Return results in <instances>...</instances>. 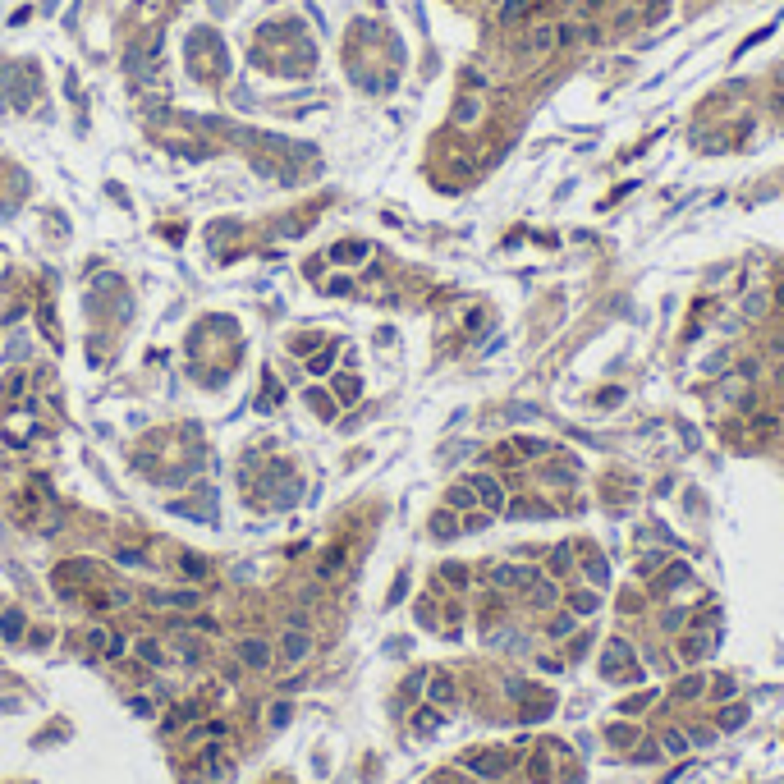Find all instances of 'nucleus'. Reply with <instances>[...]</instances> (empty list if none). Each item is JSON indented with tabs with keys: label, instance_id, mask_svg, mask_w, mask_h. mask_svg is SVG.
I'll return each instance as SVG.
<instances>
[{
	"label": "nucleus",
	"instance_id": "1",
	"mask_svg": "<svg viewBox=\"0 0 784 784\" xmlns=\"http://www.w3.org/2000/svg\"><path fill=\"white\" fill-rule=\"evenodd\" d=\"M472 491H477V505L487 509V514H505L509 496H505V482H500L496 472H477V477H472Z\"/></svg>",
	"mask_w": 784,
	"mask_h": 784
},
{
	"label": "nucleus",
	"instance_id": "2",
	"mask_svg": "<svg viewBox=\"0 0 784 784\" xmlns=\"http://www.w3.org/2000/svg\"><path fill=\"white\" fill-rule=\"evenodd\" d=\"M463 766H468L477 780H500L509 771V757L496 752V748H482V752H463Z\"/></svg>",
	"mask_w": 784,
	"mask_h": 784
},
{
	"label": "nucleus",
	"instance_id": "3",
	"mask_svg": "<svg viewBox=\"0 0 784 784\" xmlns=\"http://www.w3.org/2000/svg\"><path fill=\"white\" fill-rule=\"evenodd\" d=\"M633 665V647L624 637H606V652H601V674L606 679H619V670Z\"/></svg>",
	"mask_w": 784,
	"mask_h": 784
},
{
	"label": "nucleus",
	"instance_id": "4",
	"mask_svg": "<svg viewBox=\"0 0 784 784\" xmlns=\"http://www.w3.org/2000/svg\"><path fill=\"white\" fill-rule=\"evenodd\" d=\"M239 661L248 665V670H271V647L261 642V637H239Z\"/></svg>",
	"mask_w": 784,
	"mask_h": 784
},
{
	"label": "nucleus",
	"instance_id": "5",
	"mask_svg": "<svg viewBox=\"0 0 784 784\" xmlns=\"http://www.w3.org/2000/svg\"><path fill=\"white\" fill-rule=\"evenodd\" d=\"M427 697H431V706H450L454 697H459V683H454V674H450V670H436L431 679H427Z\"/></svg>",
	"mask_w": 784,
	"mask_h": 784
},
{
	"label": "nucleus",
	"instance_id": "6",
	"mask_svg": "<svg viewBox=\"0 0 784 784\" xmlns=\"http://www.w3.org/2000/svg\"><path fill=\"white\" fill-rule=\"evenodd\" d=\"M555 46H559V23H532V33H528V51L546 55V51H555Z\"/></svg>",
	"mask_w": 784,
	"mask_h": 784
},
{
	"label": "nucleus",
	"instance_id": "7",
	"mask_svg": "<svg viewBox=\"0 0 784 784\" xmlns=\"http://www.w3.org/2000/svg\"><path fill=\"white\" fill-rule=\"evenodd\" d=\"M706 652H711V637H706L702 628H693V633H683V637H679V661H683V665L702 661Z\"/></svg>",
	"mask_w": 784,
	"mask_h": 784
},
{
	"label": "nucleus",
	"instance_id": "8",
	"mask_svg": "<svg viewBox=\"0 0 784 784\" xmlns=\"http://www.w3.org/2000/svg\"><path fill=\"white\" fill-rule=\"evenodd\" d=\"M748 725V706L743 702H720V711H715V729H743Z\"/></svg>",
	"mask_w": 784,
	"mask_h": 784
},
{
	"label": "nucleus",
	"instance_id": "9",
	"mask_svg": "<svg viewBox=\"0 0 784 784\" xmlns=\"http://www.w3.org/2000/svg\"><path fill=\"white\" fill-rule=\"evenodd\" d=\"M202 596L193 592V587H183V592H152V606H166V610H198Z\"/></svg>",
	"mask_w": 784,
	"mask_h": 784
},
{
	"label": "nucleus",
	"instance_id": "10",
	"mask_svg": "<svg viewBox=\"0 0 784 784\" xmlns=\"http://www.w3.org/2000/svg\"><path fill=\"white\" fill-rule=\"evenodd\" d=\"M280 652H285V661H307V652H312V637H307L303 628H298V633L289 628L285 642H280Z\"/></svg>",
	"mask_w": 784,
	"mask_h": 784
},
{
	"label": "nucleus",
	"instance_id": "11",
	"mask_svg": "<svg viewBox=\"0 0 784 784\" xmlns=\"http://www.w3.org/2000/svg\"><path fill=\"white\" fill-rule=\"evenodd\" d=\"M528 592H532V606H537V610H550V606L559 601V583H555V578H537Z\"/></svg>",
	"mask_w": 784,
	"mask_h": 784
},
{
	"label": "nucleus",
	"instance_id": "12",
	"mask_svg": "<svg viewBox=\"0 0 784 784\" xmlns=\"http://www.w3.org/2000/svg\"><path fill=\"white\" fill-rule=\"evenodd\" d=\"M665 564H670V555H665V550H642V555H637V564H633V574H637V578H656Z\"/></svg>",
	"mask_w": 784,
	"mask_h": 784
},
{
	"label": "nucleus",
	"instance_id": "13",
	"mask_svg": "<svg viewBox=\"0 0 784 784\" xmlns=\"http://www.w3.org/2000/svg\"><path fill=\"white\" fill-rule=\"evenodd\" d=\"M706 693H711V702H734V693H739V683H734V674H715V679H706Z\"/></svg>",
	"mask_w": 784,
	"mask_h": 784
},
{
	"label": "nucleus",
	"instance_id": "14",
	"mask_svg": "<svg viewBox=\"0 0 784 784\" xmlns=\"http://www.w3.org/2000/svg\"><path fill=\"white\" fill-rule=\"evenodd\" d=\"M637 734H642L637 725L619 720V725H610V729H606V743H615V748H633V743H637Z\"/></svg>",
	"mask_w": 784,
	"mask_h": 784
},
{
	"label": "nucleus",
	"instance_id": "15",
	"mask_svg": "<svg viewBox=\"0 0 784 784\" xmlns=\"http://www.w3.org/2000/svg\"><path fill=\"white\" fill-rule=\"evenodd\" d=\"M688 748H693L688 729H665V734H661V752H670V757H683Z\"/></svg>",
	"mask_w": 784,
	"mask_h": 784
},
{
	"label": "nucleus",
	"instance_id": "16",
	"mask_svg": "<svg viewBox=\"0 0 784 784\" xmlns=\"http://www.w3.org/2000/svg\"><path fill=\"white\" fill-rule=\"evenodd\" d=\"M679 583H688V564H683V559L679 564H665V574L656 578V592H674Z\"/></svg>",
	"mask_w": 784,
	"mask_h": 784
},
{
	"label": "nucleus",
	"instance_id": "17",
	"mask_svg": "<svg viewBox=\"0 0 784 784\" xmlns=\"http://www.w3.org/2000/svg\"><path fill=\"white\" fill-rule=\"evenodd\" d=\"M706 693V674H683L679 683H674V697L679 702H693V697H702Z\"/></svg>",
	"mask_w": 784,
	"mask_h": 784
},
{
	"label": "nucleus",
	"instance_id": "18",
	"mask_svg": "<svg viewBox=\"0 0 784 784\" xmlns=\"http://www.w3.org/2000/svg\"><path fill=\"white\" fill-rule=\"evenodd\" d=\"M482 120V101L477 96H459L454 101V124H477Z\"/></svg>",
	"mask_w": 784,
	"mask_h": 784
},
{
	"label": "nucleus",
	"instance_id": "19",
	"mask_svg": "<svg viewBox=\"0 0 784 784\" xmlns=\"http://www.w3.org/2000/svg\"><path fill=\"white\" fill-rule=\"evenodd\" d=\"M528 776H532V784H550V748H541L537 757H528Z\"/></svg>",
	"mask_w": 784,
	"mask_h": 784
},
{
	"label": "nucleus",
	"instance_id": "20",
	"mask_svg": "<svg viewBox=\"0 0 784 784\" xmlns=\"http://www.w3.org/2000/svg\"><path fill=\"white\" fill-rule=\"evenodd\" d=\"M569 610H574V615H596V610H601V596H596L592 587H587V592H574L569 596Z\"/></svg>",
	"mask_w": 784,
	"mask_h": 784
},
{
	"label": "nucleus",
	"instance_id": "21",
	"mask_svg": "<svg viewBox=\"0 0 784 784\" xmlns=\"http://www.w3.org/2000/svg\"><path fill=\"white\" fill-rule=\"evenodd\" d=\"M477 505V491H472V482H459V487H450V509H472Z\"/></svg>",
	"mask_w": 784,
	"mask_h": 784
},
{
	"label": "nucleus",
	"instance_id": "22",
	"mask_svg": "<svg viewBox=\"0 0 784 784\" xmlns=\"http://www.w3.org/2000/svg\"><path fill=\"white\" fill-rule=\"evenodd\" d=\"M652 702H656L652 688H647V693H633V697H624V702H619V715H642Z\"/></svg>",
	"mask_w": 784,
	"mask_h": 784
},
{
	"label": "nucleus",
	"instance_id": "23",
	"mask_svg": "<svg viewBox=\"0 0 784 784\" xmlns=\"http://www.w3.org/2000/svg\"><path fill=\"white\" fill-rule=\"evenodd\" d=\"M363 257H372L367 244H335L331 248V261H363Z\"/></svg>",
	"mask_w": 784,
	"mask_h": 784
},
{
	"label": "nucleus",
	"instance_id": "24",
	"mask_svg": "<svg viewBox=\"0 0 784 784\" xmlns=\"http://www.w3.org/2000/svg\"><path fill=\"white\" fill-rule=\"evenodd\" d=\"M532 14V0H505L500 5V23H518V18Z\"/></svg>",
	"mask_w": 784,
	"mask_h": 784
},
{
	"label": "nucleus",
	"instance_id": "25",
	"mask_svg": "<svg viewBox=\"0 0 784 784\" xmlns=\"http://www.w3.org/2000/svg\"><path fill=\"white\" fill-rule=\"evenodd\" d=\"M454 532H459V523H454V514L450 509H441V514L431 518V537H441V541H450Z\"/></svg>",
	"mask_w": 784,
	"mask_h": 784
},
{
	"label": "nucleus",
	"instance_id": "26",
	"mask_svg": "<svg viewBox=\"0 0 784 784\" xmlns=\"http://www.w3.org/2000/svg\"><path fill=\"white\" fill-rule=\"evenodd\" d=\"M766 307H771V294H761V289L743 298V317H752V322H757V317H766Z\"/></svg>",
	"mask_w": 784,
	"mask_h": 784
},
{
	"label": "nucleus",
	"instance_id": "27",
	"mask_svg": "<svg viewBox=\"0 0 784 784\" xmlns=\"http://www.w3.org/2000/svg\"><path fill=\"white\" fill-rule=\"evenodd\" d=\"M413 729L418 734H431V729H441V711L436 706H422L418 715H413Z\"/></svg>",
	"mask_w": 784,
	"mask_h": 784
},
{
	"label": "nucleus",
	"instance_id": "28",
	"mask_svg": "<svg viewBox=\"0 0 784 784\" xmlns=\"http://www.w3.org/2000/svg\"><path fill=\"white\" fill-rule=\"evenodd\" d=\"M518 454H523V459H546L550 445L546 441H532V436H518Z\"/></svg>",
	"mask_w": 784,
	"mask_h": 784
},
{
	"label": "nucleus",
	"instance_id": "29",
	"mask_svg": "<svg viewBox=\"0 0 784 784\" xmlns=\"http://www.w3.org/2000/svg\"><path fill=\"white\" fill-rule=\"evenodd\" d=\"M335 394H340L344 404H353L358 394H363V381H358V376H340V381H335Z\"/></svg>",
	"mask_w": 784,
	"mask_h": 784
},
{
	"label": "nucleus",
	"instance_id": "30",
	"mask_svg": "<svg viewBox=\"0 0 784 784\" xmlns=\"http://www.w3.org/2000/svg\"><path fill=\"white\" fill-rule=\"evenodd\" d=\"M0 628H5V637H23V610H5Z\"/></svg>",
	"mask_w": 784,
	"mask_h": 784
},
{
	"label": "nucleus",
	"instance_id": "31",
	"mask_svg": "<svg viewBox=\"0 0 784 784\" xmlns=\"http://www.w3.org/2000/svg\"><path fill=\"white\" fill-rule=\"evenodd\" d=\"M179 574H188V578H207V559H202V555H179Z\"/></svg>",
	"mask_w": 784,
	"mask_h": 784
},
{
	"label": "nucleus",
	"instance_id": "32",
	"mask_svg": "<svg viewBox=\"0 0 784 784\" xmlns=\"http://www.w3.org/2000/svg\"><path fill=\"white\" fill-rule=\"evenodd\" d=\"M441 578H445L450 587H468V569L454 564V559H450V564H441Z\"/></svg>",
	"mask_w": 784,
	"mask_h": 784
},
{
	"label": "nucleus",
	"instance_id": "33",
	"mask_svg": "<svg viewBox=\"0 0 784 784\" xmlns=\"http://www.w3.org/2000/svg\"><path fill=\"white\" fill-rule=\"evenodd\" d=\"M564 569H574V550L555 546V550H550V574H564Z\"/></svg>",
	"mask_w": 784,
	"mask_h": 784
},
{
	"label": "nucleus",
	"instance_id": "34",
	"mask_svg": "<svg viewBox=\"0 0 784 784\" xmlns=\"http://www.w3.org/2000/svg\"><path fill=\"white\" fill-rule=\"evenodd\" d=\"M569 633H578V615L569 610V615H559L555 624H550V637H569Z\"/></svg>",
	"mask_w": 784,
	"mask_h": 784
},
{
	"label": "nucleus",
	"instance_id": "35",
	"mask_svg": "<svg viewBox=\"0 0 784 784\" xmlns=\"http://www.w3.org/2000/svg\"><path fill=\"white\" fill-rule=\"evenodd\" d=\"M138 656H142L147 665H166V652H161V642H147V637L138 642Z\"/></svg>",
	"mask_w": 784,
	"mask_h": 784
},
{
	"label": "nucleus",
	"instance_id": "36",
	"mask_svg": "<svg viewBox=\"0 0 784 784\" xmlns=\"http://www.w3.org/2000/svg\"><path fill=\"white\" fill-rule=\"evenodd\" d=\"M174 652H179L183 661H202V647L193 642V637H179V642H174Z\"/></svg>",
	"mask_w": 784,
	"mask_h": 784
},
{
	"label": "nucleus",
	"instance_id": "37",
	"mask_svg": "<svg viewBox=\"0 0 784 784\" xmlns=\"http://www.w3.org/2000/svg\"><path fill=\"white\" fill-rule=\"evenodd\" d=\"M587 578L592 583H610V564L606 559H587Z\"/></svg>",
	"mask_w": 784,
	"mask_h": 784
},
{
	"label": "nucleus",
	"instance_id": "38",
	"mask_svg": "<svg viewBox=\"0 0 784 784\" xmlns=\"http://www.w3.org/2000/svg\"><path fill=\"white\" fill-rule=\"evenodd\" d=\"M307 404H312V409H326V418L335 413V399H326L322 390H307Z\"/></svg>",
	"mask_w": 784,
	"mask_h": 784
},
{
	"label": "nucleus",
	"instance_id": "39",
	"mask_svg": "<svg viewBox=\"0 0 784 784\" xmlns=\"http://www.w3.org/2000/svg\"><path fill=\"white\" fill-rule=\"evenodd\" d=\"M340 564H344V546H335L331 555L322 559V574H335V569H340Z\"/></svg>",
	"mask_w": 784,
	"mask_h": 784
},
{
	"label": "nucleus",
	"instance_id": "40",
	"mask_svg": "<svg viewBox=\"0 0 784 784\" xmlns=\"http://www.w3.org/2000/svg\"><path fill=\"white\" fill-rule=\"evenodd\" d=\"M331 363H335V344L326 348V353H317V358H312V372L322 376V372H326V367H331Z\"/></svg>",
	"mask_w": 784,
	"mask_h": 784
},
{
	"label": "nucleus",
	"instance_id": "41",
	"mask_svg": "<svg viewBox=\"0 0 784 784\" xmlns=\"http://www.w3.org/2000/svg\"><path fill=\"white\" fill-rule=\"evenodd\" d=\"M752 431L771 436V431H776V418H771V413H757V418H752Z\"/></svg>",
	"mask_w": 784,
	"mask_h": 784
},
{
	"label": "nucleus",
	"instance_id": "42",
	"mask_svg": "<svg viewBox=\"0 0 784 784\" xmlns=\"http://www.w3.org/2000/svg\"><path fill=\"white\" fill-rule=\"evenodd\" d=\"M487 518H491L487 509H482V514H468V518H463V532H482V528H487Z\"/></svg>",
	"mask_w": 784,
	"mask_h": 784
},
{
	"label": "nucleus",
	"instance_id": "43",
	"mask_svg": "<svg viewBox=\"0 0 784 784\" xmlns=\"http://www.w3.org/2000/svg\"><path fill=\"white\" fill-rule=\"evenodd\" d=\"M317 344H322V335H303V340H294V353H312Z\"/></svg>",
	"mask_w": 784,
	"mask_h": 784
},
{
	"label": "nucleus",
	"instance_id": "44",
	"mask_svg": "<svg viewBox=\"0 0 784 784\" xmlns=\"http://www.w3.org/2000/svg\"><path fill=\"white\" fill-rule=\"evenodd\" d=\"M115 559H120V564H142V550H115Z\"/></svg>",
	"mask_w": 784,
	"mask_h": 784
},
{
	"label": "nucleus",
	"instance_id": "45",
	"mask_svg": "<svg viewBox=\"0 0 784 784\" xmlns=\"http://www.w3.org/2000/svg\"><path fill=\"white\" fill-rule=\"evenodd\" d=\"M289 720V702H275V711H271V725H285Z\"/></svg>",
	"mask_w": 784,
	"mask_h": 784
},
{
	"label": "nucleus",
	"instance_id": "46",
	"mask_svg": "<svg viewBox=\"0 0 784 784\" xmlns=\"http://www.w3.org/2000/svg\"><path fill=\"white\" fill-rule=\"evenodd\" d=\"M656 752L661 748H652V743H647V748H633V761H656Z\"/></svg>",
	"mask_w": 784,
	"mask_h": 784
},
{
	"label": "nucleus",
	"instance_id": "47",
	"mask_svg": "<svg viewBox=\"0 0 784 784\" xmlns=\"http://www.w3.org/2000/svg\"><path fill=\"white\" fill-rule=\"evenodd\" d=\"M559 784H583V776H578V766H564V776H559Z\"/></svg>",
	"mask_w": 784,
	"mask_h": 784
},
{
	"label": "nucleus",
	"instance_id": "48",
	"mask_svg": "<svg viewBox=\"0 0 784 784\" xmlns=\"http://www.w3.org/2000/svg\"><path fill=\"white\" fill-rule=\"evenodd\" d=\"M124 652V637H106V656H120Z\"/></svg>",
	"mask_w": 784,
	"mask_h": 784
},
{
	"label": "nucleus",
	"instance_id": "49",
	"mask_svg": "<svg viewBox=\"0 0 784 784\" xmlns=\"http://www.w3.org/2000/svg\"><path fill=\"white\" fill-rule=\"evenodd\" d=\"M776 307H780V312H784V289H776Z\"/></svg>",
	"mask_w": 784,
	"mask_h": 784
},
{
	"label": "nucleus",
	"instance_id": "50",
	"mask_svg": "<svg viewBox=\"0 0 784 784\" xmlns=\"http://www.w3.org/2000/svg\"><path fill=\"white\" fill-rule=\"evenodd\" d=\"M436 784H454V780H450V776H436Z\"/></svg>",
	"mask_w": 784,
	"mask_h": 784
},
{
	"label": "nucleus",
	"instance_id": "51",
	"mask_svg": "<svg viewBox=\"0 0 784 784\" xmlns=\"http://www.w3.org/2000/svg\"><path fill=\"white\" fill-rule=\"evenodd\" d=\"M596 5H601V0H587V9H596Z\"/></svg>",
	"mask_w": 784,
	"mask_h": 784
},
{
	"label": "nucleus",
	"instance_id": "52",
	"mask_svg": "<svg viewBox=\"0 0 784 784\" xmlns=\"http://www.w3.org/2000/svg\"><path fill=\"white\" fill-rule=\"evenodd\" d=\"M559 5H574V0H559Z\"/></svg>",
	"mask_w": 784,
	"mask_h": 784
}]
</instances>
